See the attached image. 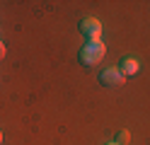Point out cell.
Wrapping results in <instances>:
<instances>
[{"instance_id": "obj_1", "label": "cell", "mask_w": 150, "mask_h": 145, "mask_svg": "<svg viewBox=\"0 0 150 145\" xmlns=\"http://www.w3.org/2000/svg\"><path fill=\"white\" fill-rule=\"evenodd\" d=\"M104 53H107V46L102 41H87V44H82V48L78 51V61L85 68H92V65L102 63Z\"/></svg>"}, {"instance_id": "obj_2", "label": "cell", "mask_w": 150, "mask_h": 145, "mask_svg": "<svg viewBox=\"0 0 150 145\" xmlns=\"http://www.w3.org/2000/svg\"><path fill=\"white\" fill-rule=\"evenodd\" d=\"M78 32L87 39V41H99L102 36V22L97 17H82L78 24Z\"/></svg>"}, {"instance_id": "obj_3", "label": "cell", "mask_w": 150, "mask_h": 145, "mask_svg": "<svg viewBox=\"0 0 150 145\" xmlns=\"http://www.w3.org/2000/svg\"><path fill=\"white\" fill-rule=\"evenodd\" d=\"M124 80H126V77L121 75L119 68H104V70L99 73V77H97V82H99L102 87H109V90L121 87V85H124Z\"/></svg>"}, {"instance_id": "obj_4", "label": "cell", "mask_w": 150, "mask_h": 145, "mask_svg": "<svg viewBox=\"0 0 150 145\" xmlns=\"http://www.w3.org/2000/svg\"><path fill=\"white\" fill-rule=\"evenodd\" d=\"M138 68H140V63H138V58H133V56L121 58V63H119V70H121L124 77H133L138 73Z\"/></svg>"}, {"instance_id": "obj_5", "label": "cell", "mask_w": 150, "mask_h": 145, "mask_svg": "<svg viewBox=\"0 0 150 145\" xmlns=\"http://www.w3.org/2000/svg\"><path fill=\"white\" fill-rule=\"evenodd\" d=\"M128 138H131V135H128V131H119L116 143H119V145H124V143H128Z\"/></svg>"}, {"instance_id": "obj_6", "label": "cell", "mask_w": 150, "mask_h": 145, "mask_svg": "<svg viewBox=\"0 0 150 145\" xmlns=\"http://www.w3.org/2000/svg\"><path fill=\"white\" fill-rule=\"evenodd\" d=\"M3 58H5V44L0 41V61H3Z\"/></svg>"}, {"instance_id": "obj_7", "label": "cell", "mask_w": 150, "mask_h": 145, "mask_svg": "<svg viewBox=\"0 0 150 145\" xmlns=\"http://www.w3.org/2000/svg\"><path fill=\"white\" fill-rule=\"evenodd\" d=\"M107 145H119V143H116V140H111V143H107Z\"/></svg>"}, {"instance_id": "obj_8", "label": "cell", "mask_w": 150, "mask_h": 145, "mask_svg": "<svg viewBox=\"0 0 150 145\" xmlns=\"http://www.w3.org/2000/svg\"><path fill=\"white\" fill-rule=\"evenodd\" d=\"M0 143H3V131H0Z\"/></svg>"}]
</instances>
